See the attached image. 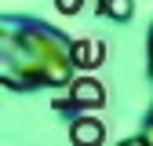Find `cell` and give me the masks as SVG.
Instances as JSON below:
<instances>
[{
	"mask_svg": "<svg viewBox=\"0 0 153 146\" xmlns=\"http://www.w3.org/2000/svg\"><path fill=\"white\" fill-rule=\"evenodd\" d=\"M109 7H113V15H124V11H128V4H124V0H113Z\"/></svg>",
	"mask_w": 153,
	"mask_h": 146,
	"instance_id": "1",
	"label": "cell"
}]
</instances>
